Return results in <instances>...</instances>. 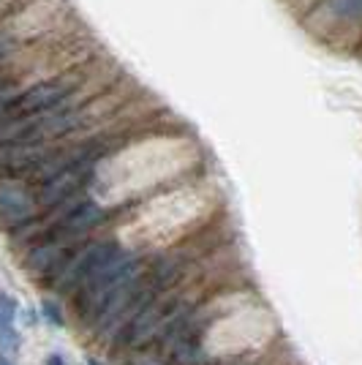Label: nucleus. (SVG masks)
Here are the masks:
<instances>
[{"label": "nucleus", "mask_w": 362, "mask_h": 365, "mask_svg": "<svg viewBox=\"0 0 362 365\" xmlns=\"http://www.w3.org/2000/svg\"><path fill=\"white\" fill-rule=\"evenodd\" d=\"M46 365H66V360H63L61 354H49V357H46Z\"/></svg>", "instance_id": "obj_8"}, {"label": "nucleus", "mask_w": 362, "mask_h": 365, "mask_svg": "<svg viewBox=\"0 0 362 365\" xmlns=\"http://www.w3.org/2000/svg\"><path fill=\"white\" fill-rule=\"evenodd\" d=\"M55 145H36V142H11L0 145V180H31V175L44 164Z\"/></svg>", "instance_id": "obj_4"}, {"label": "nucleus", "mask_w": 362, "mask_h": 365, "mask_svg": "<svg viewBox=\"0 0 362 365\" xmlns=\"http://www.w3.org/2000/svg\"><path fill=\"white\" fill-rule=\"evenodd\" d=\"M123 245L115 240H88L76 248L68 257V262L63 264V270L55 275V281L49 284L61 297H74L79 287L90 278L101 264H106L109 259L120 251Z\"/></svg>", "instance_id": "obj_2"}, {"label": "nucleus", "mask_w": 362, "mask_h": 365, "mask_svg": "<svg viewBox=\"0 0 362 365\" xmlns=\"http://www.w3.org/2000/svg\"><path fill=\"white\" fill-rule=\"evenodd\" d=\"M22 91H25L22 82H16V79H0V120H6L11 115V109H14L16 98L22 96Z\"/></svg>", "instance_id": "obj_6"}, {"label": "nucleus", "mask_w": 362, "mask_h": 365, "mask_svg": "<svg viewBox=\"0 0 362 365\" xmlns=\"http://www.w3.org/2000/svg\"><path fill=\"white\" fill-rule=\"evenodd\" d=\"M41 311H44V317L52 324H63V314H61V308H58V303L52 300V297H46L44 303H41Z\"/></svg>", "instance_id": "obj_7"}, {"label": "nucleus", "mask_w": 362, "mask_h": 365, "mask_svg": "<svg viewBox=\"0 0 362 365\" xmlns=\"http://www.w3.org/2000/svg\"><path fill=\"white\" fill-rule=\"evenodd\" d=\"M314 3H316V0H314Z\"/></svg>", "instance_id": "obj_10"}, {"label": "nucleus", "mask_w": 362, "mask_h": 365, "mask_svg": "<svg viewBox=\"0 0 362 365\" xmlns=\"http://www.w3.org/2000/svg\"><path fill=\"white\" fill-rule=\"evenodd\" d=\"M16 300L11 294L0 292V349L11 351L19 346V333L14 330Z\"/></svg>", "instance_id": "obj_5"}, {"label": "nucleus", "mask_w": 362, "mask_h": 365, "mask_svg": "<svg viewBox=\"0 0 362 365\" xmlns=\"http://www.w3.org/2000/svg\"><path fill=\"white\" fill-rule=\"evenodd\" d=\"M38 215H41V207L31 182L14 180V178L0 180V227L9 235L33 224Z\"/></svg>", "instance_id": "obj_3"}, {"label": "nucleus", "mask_w": 362, "mask_h": 365, "mask_svg": "<svg viewBox=\"0 0 362 365\" xmlns=\"http://www.w3.org/2000/svg\"><path fill=\"white\" fill-rule=\"evenodd\" d=\"M0 365H14V363H11L9 357H0Z\"/></svg>", "instance_id": "obj_9"}, {"label": "nucleus", "mask_w": 362, "mask_h": 365, "mask_svg": "<svg viewBox=\"0 0 362 365\" xmlns=\"http://www.w3.org/2000/svg\"><path fill=\"white\" fill-rule=\"evenodd\" d=\"M300 22L319 44L335 52L362 49V0H316Z\"/></svg>", "instance_id": "obj_1"}]
</instances>
